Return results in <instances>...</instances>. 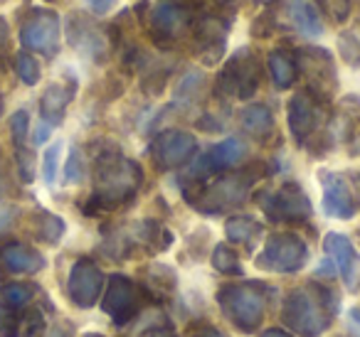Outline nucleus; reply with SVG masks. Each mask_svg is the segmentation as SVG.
I'll return each mask as SVG.
<instances>
[{
    "mask_svg": "<svg viewBox=\"0 0 360 337\" xmlns=\"http://www.w3.org/2000/svg\"><path fill=\"white\" fill-rule=\"evenodd\" d=\"M0 266L6 268L8 273H15V276H30V273H37L45 268V256L32 246L11 242L6 246H0Z\"/></svg>",
    "mask_w": 360,
    "mask_h": 337,
    "instance_id": "a211bd4d",
    "label": "nucleus"
},
{
    "mask_svg": "<svg viewBox=\"0 0 360 337\" xmlns=\"http://www.w3.org/2000/svg\"><path fill=\"white\" fill-rule=\"evenodd\" d=\"M27 131H30V116H27V111H18L11 119V133H13V140H15V148L25 145Z\"/></svg>",
    "mask_w": 360,
    "mask_h": 337,
    "instance_id": "f704fd0d",
    "label": "nucleus"
},
{
    "mask_svg": "<svg viewBox=\"0 0 360 337\" xmlns=\"http://www.w3.org/2000/svg\"><path fill=\"white\" fill-rule=\"evenodd\" d=\"M72 101V89H67L65 84H50L45 89L40 99V111H42V121H47L50 126L62 124L65 119L67 104Z\"/></svg>",
    "mask_w": 360,
    "mask_h": 337,
    "instance_id": "412c9836",
    "label": "nucleus"
},
{
    "mask_svg": "<svg viewBox=\"0 0 360 337\" xmlns=\"http://www.w3.org/2000/svg\"><path fill=\"white\" fill-rule=\"evenodd\" d=\"M32 296H35V288L30 286V283H8V286L0 288V298H3V303L11 308H22L27 305V303L32 300Z\"/></svg>",
    "mask_w": 360,
    "mask_h": 337,
    "instance_id": "cd10ccee",
    "label": "nucleus"
},
{
    "mask_svg": "<svg viewBox=\"0 0 360 337\" xmlns=\"http://www.w3.org/2000/svg\"><path fill=\"white\" fill-rule=\"evenodd\" d=\"M35 234L40 242L57 244L65 234V222L52 212H37L35 214Z\"/></svg>",
    "mask_w": 360,
    "mask_h": 337,
    "instance_id": "a878e982",
    "label": "nucleus"
},
{
    "mask_svg": "<svg viewBox=\"0 0 360 337\" xmlns=\"http://www.w3.org/2000/svg\"><path fill=\"white\" fill-rule=\"evenodd\" d=\"M242 158H245V145H242V140L225 138L217 145H212L205 155H200V160L195 163V168L191 170V180L193 183H200V180L207 178V175L235 168Z\"/></svg>",
    "mask_w": 360,
    "mask_h": 337,
    "instance_id": "4468645a",
    "label": "nucleus"
},
{
    "mask_svg": "<svg viewBox=\"0 0 360 337\" xmlns=\"http://www.w3.org/2000/svg\"><path fill=\"white\" fill-rule=\"evenodd\" d=\"M101 291H104V273L96 266L91 258H79V261L72 266L70 278H67V293H70V300L77 308H89L96 305Z\"/></svg>",
    "mask_w": 360,
    "mask_h": 337,
    "instance_id": "f8f14e48",
    "label": "nucleus"
},
{
    "mask_svg": "<svg viewBox=\"0 0 360 337\" xmlns=\"http://www.w3.org/2000/svg\"><path fill=\"white\" fill-rule=\"evenodd\" d=\"M301 70H304V74L309 77V89L311 94L316 96V99H321V96H330V89L333 86L326 84V79L333 81L335 84V77H333V60H330V55L326 50H304L301 52Z\"/></svg>",
    "mask_w": 360,
    "mask_h": 337,
    "instance_id": "f3484780",
    "label": "nucleus"
},
{
    "mask_svg": "<svg viewBox=\"0 0 360 337\" xmlns=\"http://www.w3.org/2000/svg\"><path fill=\"white\" fill-rule=\"evenodd\" d=\"M84 3L96 13V15H106V13H109L119 0H84Z\"/></svg>",
    "mask_w": 360,
    "mask_h": 337,
    "instance_id": "58836bf2",
    "label": "nucleus"
},
{
    "mask_svg": "<svg viewBox=\"0 0 360 337\" xmlns=\"http://www.w3.org/2000/svg\"><path fill=\"white\" fill-rule=\"evenodd\" d=\"M225 3H230V0H225Z\"/></svg>",
    "mask_w": 360,
    "mask_h": 337,
    "instance_id": "864d4df0",
    "label": "nucleus"
},
{
    "mask_svg": "<svg viewBox=\"0 0 360 337\" xmlns=\"http://www.w3.org/2000/svg\"><path fill=\"white\" fill-rule=\"evenodd\" d=\"M70 40H72V45H75V47L89 52L94 60H101V55H104V37L94 30V25H91V22L82 20V18H77V15L72 18Z\"/></svg>",
    "mask_w": 360,
    "mask_h": 337,
    "instance_id": "4be33fe9",
    "label": "nucleus"
},
{
    "mask_svg": "<svg viewBox=\"0 0 360 337\" xmlns=\"http://www.w3.org/2000/svg\"><path fill=\"white\" fill-rule=\"evenodd\" d=\"M335 305H338V298L328 288H296L284 298L281 322L301 337H319L323 330H328L330 320L335 315Z\"/></svg>",
    "mask_w": 360,
    "mask_h": 337,
    "instance_id": "f03ea898",
    "label": "nucleus"
},
{
    "mask_svg": "<svg viewBox=\"0 0 360 337\" xmlns=\"http://www.w3.org/2000/svg\"><path fill=\"white\" fill-rule=\"evenodd\" d=\"M50 131H52V126L47 124V121H42L40 126H37V131H35V143L37 145H42L47 138H50Z\"/></svg>",
    "mask_w": 360,
    "mask_h": 337,
    "instance_id": "a19ab883",
    "label": "nucleus"
},
{
    "mask_svg": "<svg viewBox=\"0 0 360 337\" xmlns=\"http://www.w3.org/2000/svg\"><path fill=\"white\" fill-rule=\"evenodd\" d=\"M195 15L183 0H158L150 11V35L155 40H178L188 27L193 25Z\"/></svg>",
    "mask_w": 360,
    "mask_h": 337,
    "instance_id": "9b49d317",
    "label": "nucleus"
},
{
    "mask_svg": "<svg viewBox=\"0 0 360 337\" xmlns=\"http://www.w3.org/2000/svg\"><path fill=\"white\" fill-rule=\"evenodd\" d=\"M84 178V160H82V153L77 148H72L70 158H67V165H65V183L75 185V183H82Z\"/></svg>",
    "mask_w": 360,
    "mask_h": 337,
    "instance_id": "72a5a7b5",
    "label": "nucleus"
},
{
    "mask_svg": "<svg viewBox=\"0 0 360 337\" xmlns=\"http://www.w3.org/2000/svg\"><path fill=\"white\" fill-rule=\"evenodd\" d=\"M143 183L139 163L119 153H101L94 168V192L84 202V214H101L121 207L139 192Z\"/></svg>",
    "mask_w": 360,
    "mask_h": 337,
    "instance_id": "f257e3e1",
    "label": "nucleus"
},
{
    "mask_svg": "<svg viewBox=\"0 0 360 337\" xmlns=\"http://www.w3.org/2000/svg\"><path fill=\"white\" fill-rule=\"evenodd\" d=\"M60 155H62V143H52L50 148L45 150V160H42V178H45L47 185L55 183L57 178V165H60Z\"/></svg>",
    "mask_w": 360,
    "mask_h": 337,
    "instance_id": "2f4dec72",
    "label": "nucleus"
},
{
    "mask_svg": "<svg viewBox=\"0 0 360 337\" xmlns=\"http://www.w3.org/2000/svg\"><path fill=\"white\" fill-rule=\"evenodd\" d=\"M212 266L220 273H227V276H240L242 273L240 256L227 244H217L215 246V251H212Z\"/></svg>",
    "mask_w": 360,
    "mask_h": 337,
    "instance_id": "bb28decb",
    "label": "nucleus"
},
{
    "mask_svg": "<svg viewBox=\"0 0 360 337\" xmlns=\"http://www.w3.org/2000/svg\"><path fill=\"white\" fill-rule=\"evenodd\" d=\"M291 20L304 37H319L323 32V11L316 0H291Z\"/></svg>",
    "mask_w": 360,
    "mask_h": 337,
    "instance_id": "6ab92c4d",
    "label": "nucleus"
},
{
    "mask_svg": "<svg viewBox=\"0 0 360 337\" xmlns=\"http://www.w3.org/2000/svg\"><path fill=\"white\" fill-rule=\"evenodd\" d=\"M200 89H202L200 72H188V74L183 77V81H180V86H178V91H175V94H178V99L193 101V99H198Z\"/></svg>",
    "mask_w": 360,
    "mask_h": 337,
    "instance_id": "473e14b6",
    "label": "nucleus"
},
{
    "mask_svg": "<svg viewBox=\"0 0 360 337\" xmlns=\"http://www.w3.org/2000/svg\"><path fill=\"white\" fill-rule=\"evenodd\" d=\"M225 234L232 244L252 249L257 244V239L262 237V224L252 217H230L225 222Z\"/></svg>",
    "mask_w": 360,
    "mask_h": 337,
    "instance_id": "5701e85b",
    "label": "nucleus"
},
{
    "mask_svg": "<svg viewBox=\"0 0 360 337\" xmlns=\"http://www.w3.org/2000/svg\"><path fill=\"white\" fill-rule=\"evenodd\" d=\"M13 222H15V209H11V207L0 209V237L6 232H11Z\"/></svg>",
    "mask_w": 360,
    "mask_h": 337,
    "instance_id": "4c0bfd02",
    "label": "nucleus"
},
{
    "mask_svg": "<svg viewBox=\"0 0 360 337\" xmlns=\"http://www.w3.org/2000/svg\"><path fill=\"white\" fill-rule=\"evenodd\" d=\"M255 180L257 173H252V170L227 173L222 178H217L212 185L202 187L198 192V197H193V204L205 214H220L225 209H235L240 204H245V199L250 197Z\"/></svg>",
    "mask_w": 360,
    "mask_h": 337,
    "instance_id": "20e7f679",
    "label": "nucleus"
},
{
    "mask_svg": "<svg viewBox=\"0 0 360 337\" xmlns=\"http://www.w3.org/2000/svg\"><path fill=\"white\" fill-rule=\"evenodd\" d=\"M217 305L242 332H255L266 312V296L259 283H235L217 291Z\"/></svg>",
    "mask_w": 360,
    "mask_h": 337,
    "instance_id": "7ed1b4c3",
    "label": "nucleus"
},
{
    "mask_svg": "<svg viewBox=\"0 0 360 337\" xmlns=\"http://www.w3.org/2000/svg\"><path fill=\"white\" fill-rule=\"evenodd\" d=\"M136 237H139V242L143 244V246H150V249H155V251H163V249H168L170 242H173V234H170L163 224L153 222V219L141 222Z\"/></svg>",
    "mask_w": 360,
    "mask_h": 337,
    "instance_id": "393cba45",
    "label": "nucleus"
},
{
    "mask_svg": "<svg viewBox=\"0 0 360 337\" xmlns=\"http://www.w3.org/2000/svg\"><path fill=\"white\" fill-rule=\"evenodd\" d=\"M266 70H269V77L276 89H289V86H294L296 79H299V62L286 50L269 52V57H266Z\"/></svg>",
    "mask_w": 360,
    "mask_h": 337,
    "instance_id": "aec40b11",
    "label": "nucleus"
},
{
    "mask_svg": "<svg viewBox=\"0 0 360 337\" xmlns=\"http://www.w3.org/2000/svg\"><path fill=\"white\" fill-rule=\"evenodd\" d=\"M326 8L338 22H343L350 13V0H326Z\"/></svg>",
    "mask_w": 360,
    "mask_h": 337,
    "instance_id": "e433bc0d",
    "label": "nucleus"
},
{
    "mask_svg": "<svg viewBox=\"0 0 360 337\" xmlns=\"http://www.w3.org/2000/svg\"><path fill=\"white\" fill-rule=\"evenodd\" d=\"M6 40H8V25L6 20H0V47L6 45Z\"/></svg>",
    "mask_w": 360,
    "mask_h": 337,
    "instance_id": "a18cd8bd",
    "label": "nucleus"
},
{
    "mask_svg": "<svg viewBox=\"0 0 360 337\" xmlns=\"http://www.w3.org/2000/svg\"><path fill=\"white\" fill-rule=\"evenodd\" d=\"M286 119H289V128L294 133V138L299 143L309 140L314 136V131L319 128L321 119V99H316L311 91H301L294 94L289 101V109H286Z\"/></svg>",
    "mask_w": 360,
    "mask_h": 337,
    "instance_id": "2eb2a0df",
    "label": "nucleus"
},
{
    "mask_svg": "<svg viewBox=\"0 0 360 337\" xmlns=\"http://www.w3.org/2000/svg\"><path fill=\"white\" fill-rule=\"evenodd\" d=\"M70 335H72V330H70V327H67V330H60V325H57L55 330L50 332V337H70Z\"/></svg>",
    "mask_w": 360,
    "mask_h": 337,
    "instance_id": "49530a36",
    "label": "nucleus"
},
{
    "mask_svg": "<svg viewBox=\"0 0 360 337\" xmlns=\"http://www.w3.org/2000/svg\"><path fill=\"white\" fill-rule=\"evenodd\" d=\"M146 337H173V332H168V330H153V332H148Z\"/></svg>",
    "mask_w": 360,
    "mask_h": 337,
    "instance_id": "de8ad7c7",
    "label": "nucleus"
},
{
    "mask_svg": "<svg viewBox=\"0 0 360 337\" xmlns=\"http://www.w3.org/2000/svg\"><path fill=\"white\" fill-rule=\"evenodd\" d=\"M259 337H294V335H289L286 330H276V327H274V330H264Z\"/></svg>",
    "mask_w": 360,
    "mask_h": 337,
    "instance_id": "c03bdc74",
    "label": "nucleus"
},
{
    "mask_svg": "<svg viewBox=\"0 0 360 337\" xmlns=\"http://www.w3.org/2000/svg\"><path fill=\"white\" fill-rule=\"evenodd\" d=\"M257 3H271V0H257Z\"/></svg>",
    "mask_w": 360,
    "mask_h": 337,
    "instance_id": "3c124183",
    "label": "nucleus"
},
{
    "mask_svg": "<svg viewBox=\"0 0 360 337\" xmlns=\"http://www.w3.org/2000/svg\"><path fill=\"white\" fill-rule=\"evenodd\" d=\"M8 192V180H6V168H3V163H0V197H6Z\"/></svg>",
    "mask_w": 360,
    "mask_h": 337,
    "instance_id": "37998d69",
    "label": "nucleus"
},
{
    "mask_svg": "<svg viewBox=\"0 0 360 337\" xmlns=\"http://www.w3.org/2000/svg\"><path fill=\"white\" fill-rule=\"evenodd\" d=\"M82 337H104V335H96V332H86V335H82Z\"/></svg>",
    "mask_w": 360,
    "mask_h": 337,
    "instance_id": "8fccbe9b",
    "label": "nucleus"
},
{
    "mask_svg": "<svg viewBox=\"0 0 360 337\" xmlns=\"http://www.w3.org/2000/svg\"><path fill=\"white\" fill-rule=\"evenodd\" d=\"M20 42L30 52H40L45 57H55L60 47V18L52 11L30 13L20 27Z\"/></svg>",
    "mask_w": 360,
    "mask_h": 337,
    "instance_id": "9d476101",
    "label": "nucleus"
},
{
    "mask_svg": "<svg viewBox=\"0 0 360 337\" xmlns=\"http://www.w3.org/2000/svg\"><path fill=\"white\" fill-rule=\"evenodd\" d=\"M0 114H3V99H0Z\"/></svg>",
    "mask_w": 360,
    "mask_h": 337,
    "instance_id": "603ef678",
    "label": "nucleus"
},
{
    "mask_svg": "<svg viewBox=\"0 0 360 337\" xmlns=\"http://www.w3.org/2000/svg\"><path fill=\"white\" fill-rule=\"evenodd\" d=\"M350 180H353V187H355V192H358V199H360V173H353V175H350Z\"/></svg>",
    "mask_w": 360,
    "mask_h": 337,
    "instance_id": "09e8293b",
    "label": "nucleus"
},
{
    "mask_svg": "<svg viewBox=\"0 0 360 337\" xmlns=\"http://www.w3.org/2000/svg\"><path fill=\"white\" fill-rule=\"evenodd\" d=\"M198 140L193 133L186 131H163L150 143V158L158 170H175L183 168L188 160L195 155Z\"/></svg>",
    "mask_w": 360,
    "mask_h": 337,
    "instance_id": "1a4fd4ad",
    "label": "nucleus"
},
{
    "mask_svg": "<svg viewBox=\"0 0 360 337\" xmlns=\"http://www.w3.org/2000/svg\"><path fill=\"white\" fill-rule=\"evenodd\" d=\"M345 317H348L350 332H353L355 337H360V308H350V310L345 312Z\"/></svg>",
    "mask_w": 360,
    "mask_h": 337,
    "instance_id": "ea45409f",
    "label": "nucleus"
},
{
    "mask_svg": "<svg viewBox=\"0 0 360 337\" xmlns=\"http://www.w3.org/2000/svg\"><path fill=\"white\" fill-rule=\"evenodd\" d=\"M323 249L328 251L330 261L335 263L343 283L353 291L355 283H358V273H360V256L353 244H350V239L345 237V234L330 232V234H326V239H323Z\"/></svg>",
    "mask_w": 360,
    "mask_h": 337,
    "instance_id": "dca6fc26",
    "label": "nucleus"
},
{
    "mask_svg": "<svg viewBox=\"0 0 360 337\" xmlns=\"http://www.w3.org/2000/svg\"><path fill=\"white\" fill-rule=\"evenodd\" d=\"M20 335V315L15 308L0 305V337H18Z\"/></svg>",
    "mask_w": 360,
    "mask_h": 337,
    "instance_id": "7c9ffc66",
    "label": "nucleus"
},
{
    "mask_svg": "<svg viewBox=\"0 0 360 337\" xmlns=\"http://www.w3.org/2000/svg\"><path fill=\"white\" fill-rule=\"evenodd\" d=\"M106 315L114 320V325L124 327L126 322H131L141 310V291L131 278L114 273L106 281V293L101 300Z\"/></svg>",
    "mask_w": 360,
    "mask_h": 337,
    "instance_id": "6e6552de",
    "label": "nucleus"
},
{
    "mask_svg": "<svg viewBox=\"0 0 360 337\" xmlns=\"http://www.w3.org/2000/svg\"><path fill=\"white\" fill-rule=\"evenodd\" d=\"M242 128L247 131L250 136H255V138H266V136L274 131V116H271V111L266 109L264 104H252L247 106L245 111H242Z\"/></svg>",
    "mask_w": 360,
    "mask_h": 337,
    "instance_id": "b1692460",
    "label": "nucleus"
},
{
    "mask_svg": "<svg viewBox=\"0 0 360 337\" xmlns=\"http://www.w3.org/2000/svg\"><path fill=\"white\" fill-rule=\"evenodd\" d=\"M262 209L271 222H284V224H301L311 217V199L296 183L281 185L276 192H266L259 197Z\"/></svg>",
    "mask_w": 360,
    "mask_h": 337,
    "instance_id": "0eeeda50",
    "label": "nucleus"
},
{
    "mask_svg": "<svg viewBox=\"0 0 360 337\" xmlns=\"http://www.w3.org/2000/svg\"><path fill=\"white\" fill-rule=\"evenodd\" d=\"M42 330H45V317H42V312L37 310V308H27L20 315V335L37 337Z\"/></svg>",
    "mask_w": 360,
    "mask_h": 337,
    "instance_id": "c756f323",
    "label": "nucleus"
},
{
    "mask_svg": "<svg viewBox=\"0 0 360 337\" xmlns=\"http://www.w3.org/2000/svg\"><path fill=\"white\" fill-rule=\"evenodd\" d=\"M262 84V65L250 50H240L225 65V72L217 79V91L237 99H252Z\"/></svg>",
    "mask_w": 360,
    "mask_h": 337,
    "instance_id": "423d86ee",
    "label": "nucleus"
},
{
    "mask_svg": "<svg viewBox=\"0 0 360 337\" xmlns=\"http://www.w3.org/2000/svg\"><path fill=\"white\" fill-rule=\"evenodd\" d=\"M306 258H309V249H306L304 239L291 232H279L266 239L264 249H262V253L255 258V263L262 271L296 273L299 268H304Z\"/></svg>",
    "mask_w": 360,
    "mask_h": 337,
    "instance_id": "39448f33",
    "label": "nucleus"
},
{
    "mask_svg": "<svg viewBox=\"0 0 360 337\" xmlns=\"http://www.w3.org/2000/svg\"><path fill=\"white\" fill-rule=\"evenodd\" d=\"M15 72L22 84H27V86H35L37 81H40V65H37V60L30 52H20V55L15 57Z\"/></svg>",
    "mask_w": 360,
    "mask_h": 337,
    "instance_id": "c85d7f7f",
    "label": "nucleus"
},
{
    "mask_svg": "<svg viewBox=\"0 0 360 337\" xmlns=\"http://www.w3.org/2000/svg\"><path fill=\"white\" fill-rule=\"evenodd\" d=\"M191 337H230V335H225V332L215 330V327H200V330H195Z\"/></svg>",
    "mask_w": 360,
    "mask_h": 337,
    "instance_id": "79ce46f5",
    "label": "nucleus"
},
{
    "mask_svg": "<svg viewBox=\"0 0 360 337\" xmlns=\"http://www.w3.org/2000/svg\"><path fill=\"white\" fill-rule=\"evenodd\" d=\"M18 173H20L22 183H32L35 180V155L25 145L18 148Z\"/></svg>",
    "mask_w": 360,
    "mask_h": 337,
    "instance_id": "c9c22d12",
    "label": "nucleus"
},
{
    "mask_svg": "<svg viewBox=\"0 0 360 337\" xmlns=\"http://www.w3.org/2000/svg\"><path fill=\"white\" fill-rule=\"evenodd\" d=\"M321 194H323V212L333 219H350L355 214V197L338 173L321 170L319 173Z\"/></svg>",
    "mask_w": 360,
    "mask_h": 337,
    "instance_id": "ddd939ff",
    "label": "nucleus"
}]
</instances>
